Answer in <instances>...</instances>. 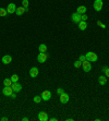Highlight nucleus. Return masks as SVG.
Returning a JSON list of instances; mask_svg holds the SVG:
<instances>
[{
	"mask_svg": "<svg viewBox=\"0 0 109 121\" xmlns=\"http://www.w3.org/2000/svg\"><path fill=\"white\" fill-rule=\"evenodd\" d=\"M85 57H86V60H87V61H91V62H96L98 60V56L95 52H92V51L86 53Z\"/></svg>",
	"mask_w": 109,
	"mask_h": 121,
	"instance_id": "nucleus-1",
	"label": "nucleus"
},
{
	"mask_svg": "<svg viewBox=\"0 0 109 121\" xmlns=\"http://www.w3.org/2000/svg\"><path fill=\"white\" fill-rule=\"evenodd\" d=\"M103 6H104L103 0H95V1H94V4H93L95 11H97V12L101 11V9H103Z\"/></svg>",
	"mask_w": 109,
	"mask_h": 121,
	"instance_id": "nucleus-2",
	"label": "nucleus"
},
{
	"mask_svg": "<svg viewBox=\"0 0 109 121\" xmlns=\"http://www.w3.org/2000/svg\"><path fill=\"white\" fill-rule=\"evenodd\" d=\"M40 97H41V99L45 101H50V98H51V92L50 91H44L40 94Z\"/></svg>",
	"mask_w": 109,
	"mask_h": 121,
	"instance_id": "nucleus-3",
	"label": "nucleus"
},
{
	"mask_svg": "<svg viewBox=\"0 0 109 121\" xmlns=\"http://www.w3.org/2000/svg\"><path fill=\"white\" fill-rule=\"evenodd\" d=\"M82 68H83V71H84V72H89V71L92 70L91 61H87V60L83 61L82 62Z\"/></svg>",
	"mask_w": 109,
	"mask_h": 121,
	"instance_id": "nucleus-4",
	"label": "nucleus"
},
{
	"mask_svg": "<svg viewBox=\"0 0 109 121\" xmlns=\"http://www.w3.org/2000/svg\"><path fill=\"white\" fill-rule=\"evenodd\" d=\"M12 93H14V92H13L11 86H4L2 89V94L4 95V96H11Z\"/></svg>",
	"mask_w": 109,
	"mask_h": 121,
	"instance_id": "nucleus-5",
	"label": "nucleus"
},
{
	"mask_svg": "<svg viewBox=\"0 0 109 121\" xmlns=\"http://www.w3.org/2000/svg\"><path fill=\"white\" fill-rule=\"evenodd\" d=\"M47 58H48V56L45 52H39L38 56H37V61H38L39 63H44V62H46Z\"/></svg>",
	"mask_w": 109,
	"mask_h": 121,
	"instance_id": "nucleus-6",
	"label": "nucleus"
},
{
	"mask_svg": "<svg viewBox=\"0 0 109 121\" xmlns=\"http://www.w3.org/2000/svg\"><path fill=\"white\" fill-rule=\"evenodd\" d=\"M37 118H38L39 121H47V120H49V118H48V113H47V112H45V111L38 112Z\"/></svg>",
	"mask_w": 109,
	"mask_h": 121,
	"instance_id": "nucleus-7",
	"label": "nucleus"
},
{
	"mask_svg": "<svg viewBox=\"0 0 109 121\" xmlns=\"http://www.w3.org/2000/svg\"><path fill=\"white\" fill-rule=\"evenodd\" d=\"M69 95L67 93H62L61 95H59V101L61 104H67L69 101Z\"/></svg>",
	"mask_w": 109,
	"mask_h": 121,
	"instance_id": "nucleus-8",
	"label": "nucleus"
},
{
	"mask_svg": "<svg viewBox=\"0 0 109 121\" xmlns=\"http://www.w3.org/2000/svg\"><path fill=\"white\" fill-rule=\"evenodd\" d=\"M81 15L80 13H77V12H75V13H72V15H71V20H72V22H74V23H79V22H81Z\"/></svg>",
	"mask_w": 109,
	"mask_h": 121,
	"instance_id": "nucleus-9",
	"label": "nucleus"
},
{
	"mask_svg": "<svg viewBox=\"0 0 109 121\" xmlns=\"http://www.w3.org/2000/svg\"><path fill=\"white\" fill-rule=\"evenodd\" d=\"M6 9H7V12H8L9 14H13V13H15V10H16V6H15L14 3H9Z\"/></svg>",
	"mask_w": 109,
	"mask_h": 121,
	"instance_id": "nucleus-10",
	"label": "nucleus"
},
{
	"mask_svg": "<svg viewBox=\"0 0 109 121\" xmlns=\"http://www.w3.org/2000/svg\"><path fill=\"white\" fill-rule=\"evenodd\" d=\"M11 87H12V89H13V92H14V93H18V92L22 91V85H21L20 83H18V82L12 83Z\"/></svg>",
	"mask_w": 109,
	"mask_h": 121,
	"instance_id": "nucleus-11",
	"label": "nucleus"
},
{
	"mask_svg": "<svg viewBox=\"0 0 109 121\" xmlns=\"http://www.w3.org/2000/svg\"><path fill=\"white\" fill-rule=\"evenodd\" d=\"M38 73H39L38 68H36V67L31 68V70H30V77H36L37 75H38Z\"/></svg>",
	"mask_w": 109,
	"mask_h": 121,
	"instance_id": "nucleus-12",
	"label": "nucleus"
},
{
	"mask_svg": "<svg viewBox=\"0 0 109 121\" xmlns=\"http://www.w3.org/2000/svg\"><path fill=\"white\" fill-rule=\"evenodd\" d=\"M12 61V57L10 55H6L2 57V63L3 65H9L10 62Z\"/></svg>",
	"mask_w": 109,
	"mask_h": 121,
	"instance_id": "nucleus-13",
	"label": "nucleus"
},
{
	"mask_svg": "<svg viewBox=\"0 0 109 121\" xmlns=\"http://www.w3.org/2000/svg\"><path fill=\"white\" fill-rule=\"evenodd\" d=\"M79 28L81 31H85L86 28H87V23H86V21H82L81 20V22H79Z\"/></svg>",
	"mask_w": 109,
	"mask_h": 121,
	"instance_id": "nucleus-14",
	"label": "nucleus"
},
{
	"mask_svg": "<svg viewBox=\"0 0 109 121\" xmlns=\"http://www.w3.org/2000/svg\"><path fill=\"white\" fill-rule=\"evenodd\" d=\"M24 12H26V9H25L24 7H19V8H16V10H15V14L20 16V15L23 14Z\"/></svg>",
	"mask_w": 109,
	"mask_h": 121,
	"instance_id": "nucleus-15",
	"label": "nucleus"
},
{
	"mask_svg": "<svg viewBox=\"0 0 109 121\" xmlns=\"http://www.w3.org/2000/svg\"><path fill=\"white\" fill-rule=\"evenodd\" d=\"M98 83H99L100 85H105L107 83V77L106 75H100L98 77Z\"/></svg>",
	"mask_w": 109,
	"mask_h": 121,
	"instance_id": "nucleus-16",
	"label": "nucleus"
},
{
	"mask_svg": "<svg viewBox=\"0 0 109 121\" xmlns=\"http://www.w3.org/2000/svg\"><path fill=\"white\" fill-rule=\"evenodd\" d=\"M86 11H87V9H86L85 6H80V7H77V12L80 13V14H85Z\"/></svg>",
	"mask_w": 109,
	"mask_h": 121,
	"instance_id": "nucleus-17",
	"label": "nucleus"
},
{
	"mask_svg": "<svg viewBox=\"0 0 109 121\" xmlns=\"http://www.w3.org/2000/svg\"><path fill=\"white\" fill-rule=\"evenodd\" d=\"M38 50H39V52H46L47 51V46L45 44H40L38 46Z\"/></svg>",
	"mask_w": 109,
	"mask_h": 121,
	"instance_id": "nucleus-18",
	"label": "nucleus"
},
{
	"mask_svg": "<svg viewBox=\"0 0 109 121\" xmlns=\"http://www.w3.org/2000/svg\"><path fill=\"white\" fill-rule=\"evenodd\" d=\"M28 6H30L28 0H22V7H24L26 9V11H28Z\"/></svg>",
	"mask_w": 109,
	"mask_h": 121,
	"instance_id": "nucleus-19",
	"label": "nucleus"
},
{
	"mask_svg": "<svg viewBox=\"0 0 109 121\" xmlns=\"http://www.w3.org/2000/svg\"><path fill=\"white\" fill-rule=\"evenodd\" d=\"M7 14H8L7 9H4V8H0V16H1V18H4Z\"/></svg>",
	"mask_w": 109,
	"mask_h": 121,
	"instance_id": "nucleus-20",
	"label": "nucleus"
},
{
	"mask_svg": "<svg viewBox=\"0 0 109 121\" xmlns=\"http://www.w3.org/2000/svg\"><path fill=\"white\" fill-rule=\"evenodd\" d=\"M3 85L4 86H11L12 81L10 80V79H4V80H3Z\"/></svg>",
	"mask_w": 109,
	"mask_h": 121,
	"instance_id": "nucleus-21",
	"label": "nucleus"
},
{
	"mask_svg": "<svg viewBox=\"0 0 109 121\" xmlns=\"http://www.w3.org/2000/svg\"><path fill=\"white\" fill-rule=\"evenodd\" d=\"M33 101H34V103H36V104H39L41 101H43V99H41L40 95H39V96H34V98H33Z\"/></svg>",
	"mask_w": 109,
	"mask_h": 121,
	"instance_id": "nucleus-22",
	"label": "nucleus"
},
{
	"mask_svg": "<svg viewBox=\"0 0 109 121\" xmlns=\"http://www.w3.org/2000/svg\"><path fill=\"white\" fill-rule=\"evenodd\" d=\"M10 80L12 81V83H15V82H18L19 81V77L16 75V74H13V75L10 77Z\"/></svg>",
	"mask_w": 109,
	"mask_h": 121,
	"instance_id": "nucleus-23",
	"label": "nucleus"
},
{
	"mask_svg": "<svg viewBox=\"0 0 109 121\" xmlns=\"http://www.w3.org/2000/svg\"><path fill=\"white\" fill-rule=\"evenodd\" d=\"M103 72L105 73V75H106L107 77H109V68H107V67H104V68H103Z\"/></svg>",
	"mask_w": 109,
	"mask_h": 121,
	"instance_id": "nucleus-24",
	"label": "nucleus"
},
{
	"mask_svg": "<svg viewBox=\"0 0 109 121\" xmlns=\"http://www.w3.org/2000/svg\"><path fill=\"white\" fill-rule=\"evenodd\" d=\"M74 68H77V69H79V68H81V65H82V62L80 61V60H77V61H75L74 62Z\"/></svg>",
	"mask_w": 109,
	"mask_h": 121,
	"instance_id": "nucleus-25",
	"label": "nucleus"
},
{
	"mask_svg": "<svg viewBox=\"0 0 109 121\" xmlns=\"http://www.w3.org/2000/svg\"><path fill=\"white\" fill-rule=\"evenodd\" d=\"M97 25L99 27H101V28H106V25H105V24H104L101 21H97Z\"/></svg>",
	"mask_w": 109,
	"mask_h": 121,
	"instance_id": "nucleus-26",
	"label": "nucleus"
},
{
	"mask_svg": "<svg viewBox=\"0 0 109 121\" xmlns=\"http://www.w3.org/2000/svg\"><path fill=\"white\" fill-rule=\"evenodd\" d=\"M79 60L81 62H83V61H85L86 60V57H85V55H81V56L79 57Z\"/></svg>",
	"mask_w": 109,
	"mask_h": 121,
	"instance_id": "nucleus-27",
	"label": "nucleus"
},
{
	"mask_svg": "<svg viewBox=\"0 0 109 121\" xmlns=\"http://www.w3.org/2000/svg\"><path fill=\"white\" fill-rule=\"evenodd\" d=\"M62 93H65V91H63V89H62L61 87H59V89H57V94H58V95H61Z\"/></svg>",
	"mask_w": 109,
	"mask_h": 121,
	"instance_id": "nucleus-28",
	"label": "nucleus"
},
{
	"mask_svg": "<svg viewBox=\"0 0 109 121\" xmlns=\"http://www.w3.org/2000/svg\"><path fill=\"white\" fill-rule=\"evenodd\" d=\"M87 19H89V16H87L86 14H82V15H81V20H82V21H86Z\"/></svg>",
	"mask_w": 109,
	"mask_h": 121,
	"instance_id": "nucleus-29",
	"label": "nucleus"
},
{
	"mask_svg": "<svg viewBox=\"0 0 109 121\" xmlns=\"http://www.w3.org/2000/svg\"><path fill=\"white\" fill-rule=\"evenodd\" d=\"M10 97L13 98V99H15V98H16V95H15V93H12V95L10 96Z\"/></svg>",
	"mask_w": 109,
	"mask_h": 121,
	"instance_id": "nucleus-30",
	"label": "nucleus"
},
{
	"mask_svg": "<svg viewBox=\"0 0 109 121\" xmlns=\"http://www.w3.org/2000/svg\"><path fill=\"white\" fill-rule=\"evenodd\" d=\"M9 120V119L7 118V117H2V118H1V121H8Z\"/></svg>",
	"mask_w": 109,
	"mask_h": 121,
	"instance_id": "nucleus-31",
	"label": "nucleus"
},
{
	"mask_svg": "<svg viewBox=\"0 0 109 121\" xmlns=\"http://www.w3.org/2000/svg\"><path fill=\"white\" fill-rule=\"evenodd\" d=\"M22 121H28V118H27V117H24V118H22Z\"/></svg>",
	"mask_w": 109,
	"mask_h": 121,
	"instance_id": "nucleus-32",
	"label": "nucleus"
},
{
	"mask_svg": "<svg viewBox=\"0 0 109 121\" xmlns=\"http://www.w3.org/2000/svg\"><path fill=\"white\" fill-rule=\"evenodd\" d=\"M49 120H50V121H57V120H58V119H57V118H50Z\"/></svg>",
	"mask_w": 109,
	"mask_h": 121,
	"instance_id": "nucleus-33",
	"label": "nucleus"
},
{
	"mask_svg": "<svg viewBox=\"0 0 109 121\" xmlns=\"http://www.w3.org/2000/svg\"><path fill=\"white\" fill-rule=\"evenodd\" d=\"M72 120H73L72 118H68V119H67V121H72Z\"/></svg>",
	"mask_w": 109,
	"mask_h": 121,
	"instance_id": "nucleus-34",
	"label": "nucleus"
}]
</instances>
